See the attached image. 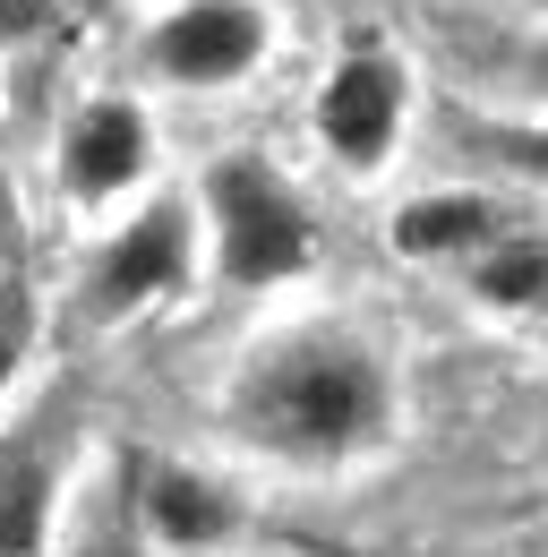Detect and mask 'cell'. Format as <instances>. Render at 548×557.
I'll list each match as a JSON object with an SVG mask.
<instances>
[{
	"mask_svg": "<svg viewBox=\"0 0 548 557\" xmlns=\"http://www.w3.org/2000/svg\"><path fill=\"white\" fill-rule=\"evenodd\" d=\"M146 163H154V129H146V112L129 95L86 103L61 129V189L68 198H121L129 181H146Z\"/></svg>",
	"mask_w": 548,
	"mask_h": 557,
	"instance_id": "obj_6",
	"label": "cell"
},
{
	"mask_svg": "<svg viewBox=\"0 0 548 557\" xmlns=\"http://www.w3.org/2000/svg\"><path fill=\"white\" fill-rule=\"evenodd\" d=\"M506 232V207L488 189H437L395 214V249L403 258H454V249H488Z\"/></svg>",
	"mask_w": 548,
	"mask_h": 557,
	"instance_id": "obj_7",
	"label": "cell"
},
{
	"mask_svg": "<svg viewBox=\"0 0 548 557\" xmlns=\"http://www.w3.org/2000/svg\"><path fill=\"white\" fill-rule=\"evenodd\" d=\"M61 17V0H0V44H26Z\"/></svg>",
	"mask_w": 548,
	"mask_h": 557,
	"instance_id": "obj_11",
	"label": "cell"
},
{
	"mask_svg": "<svg viewBox=\"0 0 548 557\" xmlns=\"http://www.w3.org/2000/svg\"><path fill=\"white\" fill-rule=\"evenodd\" d=\"M472 292L497 300V309H532V300H540V240H532V232H497V240L479 249V267H472Z\"/></svg>",
	"mask_w": 548,
	"mask_h": 557,
	"instance_id": "obj_10",
	"label": "cell"
},
{
	"mask_svg": "<svg viewBox=\"0 0 548 557\" xmlns=\"http://www.w3.org/2000/svg\"><path fill=\"white\" fill-rule=\"evenodd\" d=\"M17 351H26V300L9 292V300H0V386L17 377Z\"/></svg>",
	"mask_w": 548,
	"mask_h": 557,
	"instance_id": "obj_12",
	"label": "cell"
},
{
	"mask_svg": "<svg viewBox=\"0 0 548 557\" xmlns=\"http://www.w3.org/2000/svg\"><path fill=\"white\" fill-rule=\"evenodd\" d=\"M205 207H214V267H223V283L258 292V283H283L309 267V214L258 154H223L205 172Z\"/></svg>",
	"mask_w": 548,
	"mask_h": 557,
	"instance_id": "obj_2",
	"label": "cell"
},
{
	"mask_svg": "<svg viewBox=\"0 0 548 557\" xmlns=\"http://www.w3.org/2000/svg\"><path fill=\"white\" fill-rule=\"evenodd\" d=\"M232 412L274 455H351L386 429L395 386H386V360L360 335H291V344H266L249 360Z\"/></svg>",
	"mask_w": 548,
	"mask_h": 557,
	"instance_id": "obj_1",
	"label": "cell"
},
{
	"mask_svg": "<svg viewBox=\"0 0 548 557\" xmlns=\"http://www.w3.org/2000/svg\"><path fill=\"white\" fill-rule=\"evenodd\" d=\"M146 523H154V541H172V549H214V541L232 532V497L205 481V472L163 463V472H146Z\"/></svg>",
	"mask_w": 548,
	"mask_h": 557,
	"instance_id": "obj_8",
	"label": "cell"
},
{
	"mask_svg": "<svg viewBox=\"0 0 548 557\" xmlns=\"http://www.w3.org/2000/svg\"><path fill=\"white\" fill-rule=\"evenodd\" d=\"M403 112H411V86H403V61H386V52H342L317 86V138L342 172H377L403 138Z\"/></svg>",
	"mask_w": 548,
	"mask_h": 557,
	"instance_id": "obj_4",
	"label": "cell"
},
{
	"mask_svg": "<svg viewBox=\"0 0 548 557\" xmlns=\"http://www.w3.org/2000/svg\"><path fill=\"white\" fill-rule=\"evenodd\" d=\"M43 523H52V463L43 446L0 455V557H43Z\"/></svg>",
	"mask_w": 548,
	"mask_h": 557,
	"instance_id": "obj_9",
	"label": "cell"
},
{
	"mask_svg": "<svg viewBox=\"0 0 548 557\" xmlns=\"http://www.w3.org/2000/svg\"><path fill=\"white\" fill-rule=\"evenodd\" d=\"M266 61V9L258 0H180L146 35V70L163 86H240Z\"/></svg>",
	"mask_w": 548,
	"mask_h": 557,
	"instance_id": "obj_3",
	"label": "cell"
},
{
	"mask_svg": "<svg viewBox=\"0 0 548 557\" xmlns=\"http://www.w3.org/2000/svg\"><path fill=\"white\" fill-rule=\"evenodd\" d=\"M86 557H146V549H129V541H95Z\"/></svg>",
	"mask_w": 548,
	"mask_h": 557,
	"instance_id": "obj_13",
	"label": "cell"
},
{
	"mask_svg": "<svg viewBox=\"0 0 548 557\" xmlns=\"http://www.w3.org/2000/svg\"><path fill=\"white\" fill-rule=\"evenodd\" d=\"M180 275H189V207L154 198V207L129 214L121 240L103 249V267H95V309H103V318H129L146 300L180 292Z\"/></svg>",
	"mask_w": 548,
	"mask_h": 557,
	"instance_id": "obj_5",
	"label": "cell"
}]
</instances>
